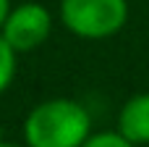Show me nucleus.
Wrapping results in <instances>:
<instances>
[{"label": "nucleus", "instance_id": "obj_1", "mask_svg": "<svg viewBox=\"0 0 149 147\" xmlns=\"http://www.w3.org/2000/svg\"><path fill=\"white\" fill-rule=\"evenodd\" d=\"M92 137V116L73 97L37 103L24 121L26 147H81Z\"/></svg>", "mask_w": 149, "mask_h": 147}, {"label": "nucleus", "instance_id": "obj_2", "mask_svg": "<svg viewBox=\"0 0 149 147\" xmlns=\"http://www.w3.org/2000/svg\"><path fill=\"white\" fill-rule=\"evenodd\" d=\"M60 21L79 39L115 37L128 21V0H60Z\"/></svg>", "mask_w": 149, "mask_h": 147}, {"label": "nucleus", "instance_id": "obj_3", "mask_svg": "<svg viewBox=\"0 0 149 147\" xmlns=\"http://www.w3.org/2000/svg\"><path fill=\"white\" fill-rule=\"evenodd\" d=\"M50 32H52V13L37 0H24L21 5H13L5 24L0 26V34L18 55L42 47L50 39Z\"/></svg>", "mask_w": 149, "mask_h": 147}, {"label": "nucleus", "instance_id": "obj_4", "mask_svg": "<svg viewBox=\"0 0 149 147\" xmlns=\"http://www.w3.org/2000/svg\"><path fill=\"white\" fill-rule=\"evenodd\" d=\"M118 132L136 147L149 145V92H139L118 110Z\"/></svg>", "mask_w": 149, "mask_h": 147}, {"label": "nucleus", "instance_id": "obj_5", "mask_svg": "<svg viewBox=\"0 0 149 147\" xmlns=\"http://www.w3.org/2000/svg\"><path fill=\"white\" fill-rule=\"evenodd\" d=\"M18 53L5 42V37L0 34V95L13 84L16 79V71H18Z\"/></svg>", "mask_w": 149, "mask_h": 147}, {"label": "nucleus", "instance_id": "obj_6", "mask_svg": "<svg viewBox=\"0 0 149 147\" xmlns=\"http://www.w3.org/2000/svg\"><path fill=\"white\" fill-rule=\"evenodd\" d=\"M81 147H136V145L128 142V139L115 129V132H100V134H92Z\"/></svg>", "mask_w": 149, "mask_h": 147}, {"label": "nucleus", "instance_id": "obj_7", "mask_svg": "<svg viewBox=\"0 0 149 147\" xmlns=\"http://www.w3.org/2000/svg\"><path fill=\"white\" fill-rule=\"evenodd\" d=\"M10 0H0V26L5 24V18H8V13H10Z\"/></svg>", "mask_w": 149, "mask_h": 147}, {"label": "nucleus", "instance_id": "obj_8", "mask_svg": "<svg viewBox=\"0 0 149 147\" xmlns=\"http://www.w3.org/2000/svg\"><path fill=\"white\" fill-rule=\"evenodd\" d=\"M0 147H21V145H13V142H5V139H3V142H0Z\"/></svg>", "mask_w": 149, "mask_h": 147}, {"label": "nucleus", "instance_id": "obj_9", "mask_svg": "<svg viewBox=\"0 0 149 147\" xmlns=\"http://www.w3.org/2000/svg\"><path fill=\"white\" fill-rule=\"evenodd\" d=\"M0 142H3V129H0Z\"/></svg>", "mask_w": 149, "mask_h": 147}]
</instances>
